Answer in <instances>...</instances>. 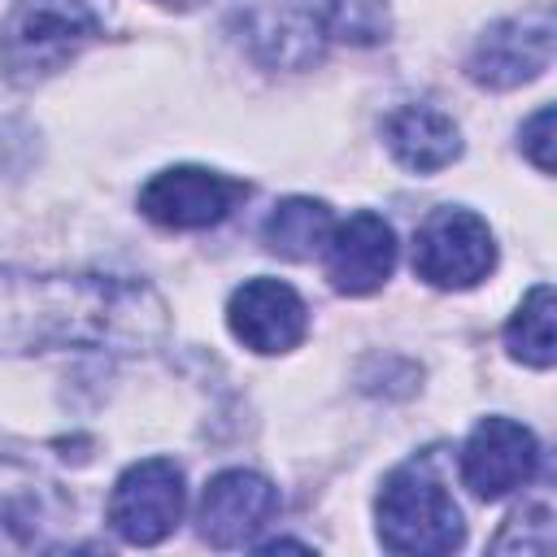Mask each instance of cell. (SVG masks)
Here are the masks:
<instances>
[{
	"label": "cell",
	"mask_w": 557,
	"mask_h": 557,
	"mask_svg": "<svg viewBox=\"0 0 557 557\" xmlns=\"http://www.w3.org/2000/svg\"><path fill=\"white\" fill-rule=\"evenodd\" d=\"M226 326L244 348L274 357V352H292L305 339L309 309L296 296V287L278 278H248L244 287L231 292Z\"/></svg>",
	"instance_id": "30bf717a"
},
{
	"label": "cell",
	"mask_w": 557,
	"mask_h": 557,
	"mask_svg": "<svg viewBox=\"0 0 557 557\" xmlns=\"http://www.w3.org/2000/svg\"><path fill=\"white\" fill-rule=\"evenodd\" d=\"M522 152L535 161L540 174H553V104L535 109L522 122Z\"/></svg>",
	"instance_id": "ac0fdd59"
},
{
	"label": "cell",
	"mask_w": 557,
	"mask_h": 557,
	"mask_svg": "<svg viewBox=\"0 0 557 557\" xmlns=\"http://www.w3.org/2000/svg\"><path fill=\"white\" fill-rule=\"evenodd\" d=\"M496 270V239L474 209H435L413 235V274L431 287L466 292Z\"/></svg>",
	"instance_id": "277c9868"
},
{
	"label": "cell",
	"mask_w": 557,
	"mask_h": 557,
	"mask_svg": "<svg viewBox=\"0 0 557 557\" xmlns=\"http://www.w3.org/2000/svg\"><path fill=\"white\" fill-rule=\"evenodd\" d=\"M183 470L170 457L135 461L117 474L109 496V527L126 544H161L183 522Z\"/></svg>",
	"instance_id": "8992f818"
},
{
	"label": "cell",
	"mask_w": 557,
	"mask_h": 557,
	"mask_svg": "<svg viewBox=\"0 0 557 557\" xmlns=\"http://www.w3.org/2000/svg\"><path fill=\"white\" fill-rule=\"evenodd\" d=\"M535 470H540V444L513 418H483L461 448V483L479 500H500L527 487Z\"/></svg>",
	"instance_id": "ba28073f"
},
{
	"label": "cell",
	"mask_w": 557,
	"mask_h": 557,
	"mask_svg": "<svg viewBox=\"0 0 557 557\" xmlns=\"http://www.w3.org/2000/svg\"><path fill=\"white\" fill-rule=\"evenodd\" d=\"M244 200H248L244 178H231V174H218V170H205V165H170V170L152 174L139 191L144 218H152L157 226H170V231L218 226Z\"/></svg>",
	"instance_id": "5b68a950"
},
{
	"label": "cell",
	"mask_w": 557,
	"mask_h": 557,
	"mask_svg": "<svg viewBox=\"0 0 557 557\" xmlns=\"http://www.w3.org/2000/svg\"><path fill=\"white\" fill-rule=\"evenodd\" d=\"M248 39L257 48V57L274 61V65H309L322 52V26L318 13H300V9H261L248 22Z\"/></svg>",
	"instance_id": "5bb4252c"
},
{
	"label": "cell",
	"mask_w": 557,
	"mask_h": 557,
	"mask_svg": "<svg viewBox=\"0 0 557 557\" xmlns=\"http://www.w3.org/2000/svg\"><path fill=\"white\" fill-rule=\"evenodd\" d=\"M379 540L392 553L405 557H444L461 548L466 522L461 509L453 505L448 487L426 461H405L383 479L379 492Z\"/></svg>",
	"instance_id": "7a4b0ae2"
},
{
	"label": "cell",
	"mask_w": 557,
	"mask_h": 557,
	"mask_svg": "<svg viewBox=\"0 0 557 557\" xmlns=\"http://www.w3.org/2000/svg\"><path fill=\"white\" fill-rule=\"evenodd\" d=\"M165 331V300L117 274L0 278V339L17 348L139 352Z\"/></svg>",
	"instance_id": "6da1fadb"
},
{
	"label": "cell",
	"mask_w": 557,
	"mask_h": 557,
	"mask_svg": "<svg viewBox=\"0 0 557 557\" xmlns=\"http://www.w3.org/2000/svg\"><path fill=\"white\" fill-rule=\"evenodd\" d=\"M161 4H178V0H161Z\"/></svg>",
	"instance_id": "d6986e66"
},
{
	"label": "cell",
	"mask_w": 557,
	"mask_h": 557,
	"mask_svg": "<svg viewBox=\"0 0 557 557\" xmlns=\"http://www.w3.org/2000/svg\"><path fill=\"white\" fill-rule=\"evenodd\" d=\"M318 26H322L326 39L366 48V44L387 39L392 17H387L383 0H322V9H318Z\"/></svg>",
	"instance_id": "2e32d148"
},
{
	"label": "cell",
	"mask_w": 557,
	"mask_h": 557,
	"mask_svg": "<svg viewBox=\"0 0 557 557\" xmlns=\"http://www.w3.org/2000/svg\"><path fill=\"white\" fill-rule=\"evenodd\" d=\"M553 548V513L548 505H527L509 513L505 531L492 540V553H548Z\"/></svg>",
	"instance_id": "e0dca14e"
},
{
	"label": "cell",
	"mask_w": 557,
	"mask_h": 557,
	"mask_svg": "<svg viewBox=\"0 0 557 557\" xmlns=\"http://www.w3.org/2000/svg\"><path fill=\"white\" fill-rule=\"evenodd\" d=\"M383 139L392 157L413 174H435L461 157V131L448 113L431 104H400L383 122Z\"/></svg>",
	"instance_id": "7c38bea8"
},
{
	"label": "cell",
	"mask_w": 557,
	"mask_h": 557,
	"mask_svg": "<svg viewBox=\"0 0 557 557\" xmlns=\"http://www.w3.org/2000/svg\"><path fill=\"white\" fill-rule=\"evenodd\" d=\"M392 270H396V235L379 213L361 209L331 231L326 278L339 296H370L392 278Z\"/></svg>",
	"instance_id": "8fae6325"
},
{
	"label": "cell",
	"mask_w": 557,
	"mask_h": 557,
	"mask_svg": "<svg viewBox=\"0 0 557 557\" xmlns=\"http://www.w3.org/2000/svg\"><path fill=\"white\" fill-rule=\"evenodd\" d=\"M553 44H557V22L548 9L492 22L466 61V74L492 91L522 87L553 65Z\"/></svg>",
	"instance_id": "52a82bcc"
},
{
	"label": "cell",
	"mask_w": 557,
	"mask_h": 557,
	"mask_svg": "<svg viewBox=\"0 0 557 557\" xmlns=\"http://www.w3.org/2000/svg\"><path fill=\"white\" fill-rule=\"evenodd\" d=\"M278 513V487L257 470H222L200 492V540L213 548H239L252 544L257 531Z\"/></svg>",
	"instance_id": "9c48e42d"
},
{
	"label": "cell",
	"mask_w": 557,
	"mask_h": 557,
	"mask_svg": "<svg viewBox=\"0 0 557 557\" xmlns=\"http://www.w3.org/2000/svg\"><path fill=\"white\" fill-rule=\"evenodd\" d=\"M331 231H335V213L313 196H287L261 222L265 248L287 257V261H309L313 252H322Z\"/></svg>",
	"instance_id": "4fadbf2b"
},
{
	"label": "cell",
	"mask_w": 557,
	"mask_h": 557,
	"mask_svg": "<svg viewBox=\"0 0 557 557\" xmlns=\"http://www.w3.org/2000/svg\"><path fill=\"white\" fill-rule=\"evenodd\" d=\"M553 309H557V300H553V287H548V283H535V287L522 296L518 313H513L509 326H505V348H509L513 361L535 366V370H548V366H553V357H557Z\"/></svg>",
	"instance_id": "9a60e30c"
},
{
	"label": "cell",
	"mask_w": 557,
	"mask_h": 557,
	"mask_svg": "<svg viewBox=\"0 0 557 557\" xmlns=\"http://www.w3.org/2000/svg\"><path fill=\"white\" fill-rule=\"evenodd\" d=\"M91 39H100V17L87 0H22L0 26V65L9 83L30 87L65 70Z\"/></svg>",
	"instance_id": "3957f363"
}]
</instances>
